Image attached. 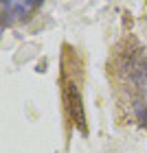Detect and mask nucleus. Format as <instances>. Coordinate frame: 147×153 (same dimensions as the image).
Segmentation results:
<instances>
[{"instance_id": "f257e3e1", "label": "nucleus", "mask_w": 147, "mask_h": 153, "mask_svg": "<svg viewBox=\"0 0 147 153\" xmlns=\"http://www.w3.org/2000/svg\"><path fill=\"white\" fill-rule=\"evenodd\" d=\"M64 103H66V112L70 116L73 125H77L81 131H86V112H83V101H81L77 83L66 81V85H64Z\"/></svg>"}, {"instance_id": "f03ea898", "label": "nucleus", "mask_w": 147, "mask_h": 153, "mask_svg": "<svg viewBox=\"0 0 147 153\" xmlns=\"http://www.w3.org/2000/svg\"><path fill=\"white\" fill-rule=\"evenodd\" d=\"M121 66H123V74L128 76V79H132V81H141L147 74V59H145V55L138 51V48H134V51H130L125 55Z\"/></svg>"}, {"instance_id": "7ed1b4c3", "label": "nucleus", "mask_w": 147, "mask_h": 153, "mask_svg": "<svg viewBox=\"0 0 147 153\" xmlns=\"http://www.w3.org/2000/svg\"><path fill=\"white\" fill-rule=\"evenodd\" d=\"M38 2H29V0H22V2H11V0H7V2H2V29L4 26H9L13 20H18V18H22L26 11H31V9H38Z\"/></svg>"}, {"instance_id": "20e7f679", "label": "nucleus", "mask_w": 147, "mask_h": 153, "mask_svg": "<svg viewBox=\"0 0 147 153\" xmlns=\"http://www.w3.org/2000/svg\"><path fill=\"white\" fill-rule=\"evenodd\" d=\"M138 120H141L143 125H147V103H145L141 109H138Z\"/></svg>"}]
</instances>
